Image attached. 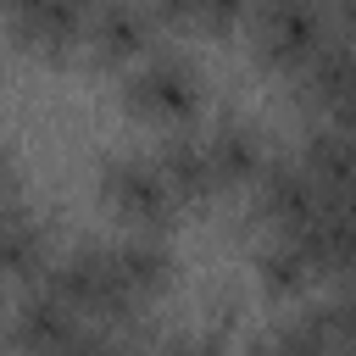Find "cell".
<instances>
[{
  "instance_id": "obj_12",
  "label": "cell",
  "mask_w": 356,
  "mask_h": 356,
  "mask_svg": "<svg viewBox=\"0 0 356 356\" xmlns=\"http://www.w3.org/2000/svg\"><path fill=\"white\" fill-rule=\"evenodd\" d=\"M206 150H211V167H217V184L222 189H250L256 184V172L267 167V139H261V128L250 122V117H239V111H222L211 128H206Z\"/></svg>"
},
{
  "instance_id": "obj_11",
  "label": "cell",
  "mask_w": 356,
  "mask_h": 356,
  "mask_svg": "<svg viewBox=\"0 0 356 356\" xmlns=\"http://www.w3.org/2000/svg\"><path fill=\"white\" fill-rule=\"evenodd\" d=\"M111 261H117L122 284H128L145 306H156V300L172 289V278H178V256H172V239H167V234L122 228V234L111 239Z\"/></svg>"
},
{
  "instance_id": "obj_6",
  "label": "cell",
  "mask_w": 356,
  "mask_h": 356,
  "mask_svg": "<svg viewBox=\"0 0 356 356\" xmlns=\"http://www.w3.org/2000/svg\"><path fill=\"white\" fill-rule=\"evenodd\" d=\"M72 334H83L78 312L56 289H44V284H28L6 306V323H0V339H6L11 356H56Z\"/></svg>"
},
{
  "instance_id": "obj_4",
  "label": "cell",
  "mask_w": 356,
  "mask_h": 356,
  "mask_svg": "<svg viewBox=\"0 0 356 356\" xmlns=\"http://www.w3.org/2000/svg\"><path fill=\"white\" fill-rule=\"evenodd\" d=\"M328 39V6H300V0H273L250 17V50L261 67L278 72H300L312 61V50Z\"/></svg>"
},
{
  "instance_id": "obj_21",
  "label": "cell",
  "mask_w": 356,
  "mask_h": 356,
  "mask_svg": "<svg viewBox=\"0 0 356 356\" xmlns=\"http://www.w3.org/2000/svg\"><path fill=\"white\" fill-rule=\"evenodd\" d=\"M328 33L334 39H356V0H334L328 6Z\"/></svg>"
},
{
  "instance_id": "obj_25",
  "label": "cell",
  "mask_w": 356,
  "mask_h": 356,
  "mask_svg": "<svg viewBox=\"0 0 356 356\" xmlns=\"http://www.w3.org/2000/svg\"><path fill=\"white\" fill-rule=\"evenodd\" d=\"M339 356H356V350H339Z\"/></svg>"
},
{
  "instance_id": "obj_20",
  "label": "cell",
  "mask_w": 356,
  "mask_h": 356,
  "mask_svg": "<svg viewBox=\"0 0 356 356\" xmlns=\"http://www.w3.org/2000/svg\"><path fill=\"white\" fill-rule=\"evenodd\" d=\"M150 356H222V334L211 328V334H172V339H161Z\"/></svg>"
},
{
  "instance_id": "obj_17",
  "label": "cell",
  "mask_w": 356,
  "mask_h": 356,
  "mask_svg": "<svg viewBox=\"0 0 356 356\" xmlns=\"http://www.w3.org/2000/svg\"><path fill=\"white\" fill-rule=\"evenodd\" d=\"M306 312L317 317V328L328 334V345H334V350H356V289L334 284V289H328L323 300H312Z\"/></svg>"
},
{
  "instance_id": "obj_2",
  "label": "cell",
  "mask_w": 356,
  "mask_h": 356,
  "mask_svg": "<svg viewBox=\"0 0 356 356\" xmlns=\"http://www.w3.org/2000/svg\"><path fill=\"white\" fill-rule=\"evenodd\" d=\"M200 100H206V72H200L195 50L178 39H161L134 67H122V106L145 122H161V134L189 128Z\"/></svg>"
},
{
  "instance_id": "obj_23",
  "label": "cell",
  "mask_w": 356,
  "mask_h": 356,
  "mask_svg": "<svg viewBox=\"0 0 356 356\" xmlns=\"http://www.w3.org/2000/svg\"><path fill=\"white\" fill-rule=\"evenodd\" d=\"M6 189H11V150L0 145V200H6Z\"/></svg>"
},
{
  "instance_id": "obj_13",
  "label": "cell",
  "mask_w": 356,
  "mask_h": 356,
  "mask_svg": "<svg viewBox=\"0 0 356 356\" xmlns=\"http://www.w3.org/2000/svg\"><path fill=\"white\" fill-rule=\"evenodd\" d=\"M295 156H300V167L312 172V184H317L323 200H350V195H356V139H345L339 128H328V122L312 117V122L300 128Z\"/></svg>"
},
{
  "instance_id": "obj_15",
  "label": "cell",
  "mask_w": 356,
  "mask_h": 356,
  "mask_svg": "<svg viewBox=\"0 0 356 356\" xmlns=\"http://www.w3.org/2000/svg\"><path fill=\"white\" fill-rule=\"evenodd\" d=\"M6 28L11 39H22L28 50H72L89 28V6H72V0H17L6 11Z\"/></svg>"
},
{
  "instance_id": "obj_1",
  "label": "cell",
  "mask_w": 356,
  "mask_h": 356,
  "mask_svg": "<svg viewBox=\"0 0 356 356\" xmlns=\"http://www.w3.org/2000/svg\"><path fill=\"white\" fill-rule=\"evenodd\" d=\"M39 284L56 289L78 312L83 328H106V334H122V339H139L145 334L150 306L122 284V273L111 261V239H78V245L56 250V261L44 267Z\"/></svg>"
},
{
  "instance_id": "obj_5",
  "label": "cell",
  "mask_w": 356,
  "mask_h": 356,
  "mask_svg": "<svg viewBox=\"0 0 356 356\" xmlns=\"http://www.w3.org/2000/svg\"><path fill=\"white\" fill-rule=\"evenodd\" d=\"M317 206H323V195H317L312 172L300 167V156H295V150L267 156V167H261L256 184H250V217H256L267 234H284V228L312 222Z\"/></svg>"
},
{
  "instance_id": "obj_10",
  "label": "cell",
  "mask_w": 356,
  "mask_h": 356,
  "mask_svg": "<svg viewBox=\"0 0 356 356\" xmlns=\"http://www.w3.org/2000/svg\"><path fill=\"white\" fill-rule=\"evenodd\" d=\"M50 261H56L50 222H44L33 206H22V200H0V278H28V284H39Z\"/></svg>"
},
{
  "instance_id": "obj_24",
  "label": "cell",
  "mask_w": 356,
  "mask_h": 356,
  "mask_svg": "<svg viewBox=\"0 0 356 356\" xmlns=\"http://www.w3.org/2000/svg\"><path fill=\"white\" fill-rule=\"evenodd\" d=\"M0 323H6V306H0Z\"/></svg>"
},
{
  "instance_id": "obj_8",
  "label": "cell",
  "mask_w": 356,
  "mask_h": 356,
  "mask_svg": "<svg viewBox=\"0 0 356 356\" xmlns=\"http://www.w3.org/2000/svg\"><path fill=\"white\" fill-rule=\"evenodd\" d=\"M317 278H328V267H323L306 222H300V228H284V234H267V239L256 245V284H261L267 295L295 300V295H306Z\"/></svg>"
},
{
  "instance_id": "obj_3",
  "label": "cell",
  "mask_w": 356,
  "mask_h": 356,
  "mask_svg": "<svg viewBox=\"0 0 356 356\" xmlns=\"http://www.w3.org/2000/svg\"><path fill=\"white\" fill-rule=\"evenodd\" d=\"M95 178H100V200H106V211H111L122 228L167 234V228L178 222V211H184L150 150H134V145H128V150H106Z\"/></svg>"
},
{
  "instance_id": "obj_9",
  "label": "cell",
  "mask_w": 356,
  "mask_h": 356,
  "mask_svg": "<svg viewBox=\"0 0 356 356\" xmlns=\"http://www.w3.org/2000/svg\"><path fill=\"white\" fill-rule=\"evenodd\" d=\"M150 156H156L161 178L172 184L178 206H206V200L222 195L217 167H211V150H206V134H195V128H167Z\"/></svg>"
},
{
  "instance_id": "obj_19",
  "label": "cell",
  "mask_w": 356,
  "mask_h": 356,
  "mask_svg": "<svg viewBox=\"0 0 356 356\" xmlns=\"http://www.w3.org/2000/svg\"><path fill=\"white\" fill-rule=\"evenodd\" d=\"M56 356H139V339H122V334H106V328H83Z\"/></svg>"
},
{
  "instance_id": "obj_16",
  "label": "cell",
  "mask_w": 356,
  "mask_h": 356,
  "mask_svg": "<svg viewBox=\"0 0 356 356\" xmlns=\"http://www.w3.org/2000/svg\"><path fill=\"white\" fill-rule=\"evenodd\" d=\"M250 356H339V350L328 345V334L317 328L312 312H295V317H278L267 334H256Z\"/></svg>"
},
{
  "instance_id": "obj_18",
  "label": "cell",
  "mask_w": 356,
  "mask_h": 356,
  "mask_svg": "<svg viewBox=\"0 0 356 356\" xmlns=\"http://www.w3.org/2000/svg\"><path fill=\"white\" fill-rule=\"evenodd\" d=\"M161 11L172 28H234L239 22V6H228V0H211V6L184 0V6H161Z\"/></svg>"
},
{
  "instance_id": "obj_7",
  "label": "cell",
  "mask_w": 356,
  "mask_h": 356,
  "mask_svg": "<svg viewBox=\"0 0 356 356\" xmlns=\"http://www.w3.org/2000/svg\"><path fill=\"white\" fill-rule=\"evenodd\" d=\"M161 28H167V11H161V6H139V0H100V6H89L83 44H89L100 61L134 67L150 44H161Z\"/></svg>"
},
{
  "instance_id": "obj_22",
  "label": "cell",
  "mask_w": 356,
  "mask_h": 356,
  "mask_svg": "<svg viewBox=\"0 0 356 356\" xmlns=\"http://www.w3.org/2000/svg\"><path fill=\"white\" fill-rule=\"evenodd\" d=\"M317 122H328V128H339L345 139H356V95H345V100H339L328 117H317Z\"/></svg>"
},
{
  "instance_id": "obj_14",
  "label": "cell",
  "mask_w": 356,
  "mask_h": 356,
  "mask_svg": "<svg viewBox=\"0 0 356 356\" xmlns=\"http://www.w3.org/2000/svg\"><path fill=\"white\" fill-rule=\"evenodd\" d=\"M345 95H356V39H323L312 50V61L295 72V100L317 117H328Z\"/></svg>"
}]
</instances>
